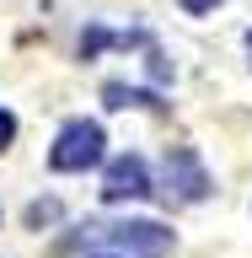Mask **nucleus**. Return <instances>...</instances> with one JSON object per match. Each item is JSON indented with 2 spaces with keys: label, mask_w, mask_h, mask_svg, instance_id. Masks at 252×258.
Returning a JSON list of instances; mask_svg holds the SVG:
<instances>
[{
  "label": "nucleus",
  "mask_w": 252,
  "mask_h": 258,
  "mask_svg": "<svg viewBox=\"0 0 252 258\" xmlns=\"http://www.w3.org/2000/svg\"><path fill=\"white\" fill-rule=\"evenodd\" d=\"M247 48H252V32H247Z\"/></svg>",
  "instance_id": "10"
},
{
  "label": "nucleus",
  "mask_w": 252,
  "mask_h": 258,
  "mask_svg": "<svg viewBox=\"0 0 252 258\" xmlns=\"http://www.w3.org/2000/svg\"><path fill=\"white\" fill-rule=\"evenodd\" d=\"M102 237H108L124 258H166L172 253V231L161 221H124V226H108Z\"/></svg>",
  "instance_id": "3"
},
{
  "label": "nucleus",
  "mask_w": 252,
  "mask_h": 258,
  "mask_svg": "<svg viewBox=\"0 0 252 258\" xmlns=\"http://www.w3.org/2000/svg\"><path fill=\"white\" fill-rule=\"evenodd\" d=\"M102 145H108V135H102L97 118H70V124L59 129L54 151H48V167H54V172H86V167L102 161Z\"/></svg>",
  "instance_id": "1"
},
{
  "label": "nucleus",
  "mask_w": 252,
  "mask_h": 258,
  "mask_svg": "<svg viewBox=\"0 0 252 258\" xmlns=\"http://www.w3.org/2000/svg\"><path fill=\"white\" fill-rule=\"evenodd\" d=\"M102 102L108 108H161L156 92H140V86H124V81H108L102 86Z\"/></svg>",
  "instance_id": "5"
},
{
  "label": "nucleus",
  "mask_w": 252,
  "mask_h": 258,
  "mask_svg": "<svg viewBox=\"0 0 252 258\" xmlns=\"http://www.w3.org/2000/svg\"><path fill=\"white\" fill-rule=\"evenodd\" d=\"M145 194H150V172H145L140 156H118V161H108V172H102V199H108V205L145 199Z\"/></svg>",
  "instance_id": "4"
},
{
  "label": "nucleus",
  "mask_w": 252,
  "mask_h": 258,
  "mask_svg": "<svg viewBox=\"0 0 252 258\" xmlns=\"http://www.w3.org/2000/svg\"><path fill=\"white\" fill-rule=\"evenodd\" d=\"M16 140V118H11V113H6V108H0V151H6V145H11Z\"/></svg>",
  "instance_id": "7"
},
{
  "label": "nucleus",
  "mask_w": 252,
  "mask_h": 258,
  "mask_svg": "<svg viewBox=\"0 0 252 258\" xmlns=\"http://www.w3.org/2000/svg\"><path fill=\"white\" fill-rule=\"evenodd\" d=\"M220 0H183V11H193V16H204V11H215Z\"/></svg>",
  "instance_id": "8"
},
{
  "label": "nucleus",
  "mask_w": 252,
  "mask_h": 258,
  "mask_svg": "<svg viewBox=\"0 0 252 258\" xmlns=\"http://www.w3.org/2000/svg\"><path fill=\"white\" fill-rule=\"evenodd\" d=\"M59 221V199H38V205H27V226L38 231V226H54Z\"/></svg>",
  "instance_id": "6"
},
{
  "label": "nucleus",
  "mask_w": 252,
  "mask_h": 258,
  "mask_svg": "<svg viewBox=\"0 0 252 258\" xmlns=\"http://www.w3.org/2000/svg\"><path fill=\"white\" fill-rule=\"evenodd\" d=\"M102 258H118V253H102Z\"/></svg>",
  "instance_id": "9"
},
{
  "label": "nucleus",
  "mask_w": 252,
  "mask_h": 258,
  "mask_svg": "<svg viewBox=\"0 0 252 258\" xmlns=\"http://www.w3.org/2000/svg\"><path fill=\"white\" fill-rule=\"evenodd\" d=\"M161 199H166V205H199V199H209V172H204V161L193 156L188 145L166 151V167H161Z\"/></svg>",
  "instance_id": "2"
}]
</instances>
